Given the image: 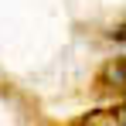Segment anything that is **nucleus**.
Instances as JSON below:
<instances>
[{
  "instance_id": "nucleus-2",
  "label": "nucleus",
  "mask_w": 126,
  "mask_h": 126,
  "mask_svg": "<svg viewBox=\"0 0 126 126\" xmlns=\"http://www.w3.org/2000/svg\"><path fill=\"white\" fill-rule=\"evenodd\" d=\"M68 126H126V106H102V109H92L79 116L75 123Z\"/></svg>"
},
{
  "instance_id": "nucleus-1",
  "label": "nucleus",
  "mask_w": 126,
  "mask_h": 126,
  "mask_svg": "<svg viewBox=\"0 0 126 126\" xmlns=\"http://www.w3.org/2000/svg\"><path fill=\"white\" fill-rule=\"evenodd\" d=\"M99 89L109 95H126V55L123 58H109L99 68Z\"/></svg>"
},
{
  "instance_id": "nucleus-3",
  "label": "nucleus",
  "mask_w": 126,
  "mask_h": 126,
  "mask_svg": "<svg viewBox=\"0 0 126 126\" xmlns=\"http://www.w3.org/2000/svg\"><path fill=\"white\" fill-rule=\"evenodd\" d=\"M109 38H112V41H126V24H123V27H112Z\"/></svg>"
}]
</instances>
